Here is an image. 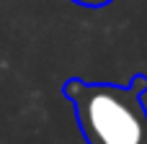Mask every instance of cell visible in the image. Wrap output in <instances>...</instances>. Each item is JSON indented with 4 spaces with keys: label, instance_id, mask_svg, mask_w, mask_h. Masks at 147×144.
I'll return each mask as SVG.
<instances>
[{
    "label": "cell",
    "instance_id": "obj_1",
    "mask_svg": "<svg viewBox=\"0 0 147 144\" xmlns=\"http://www.w3.org/2000/svg\"><path fill=\"white\" fill-rule=\"evenodd\" d=\"M147 75L137 72L129 82H88L67 77L62 95L72 103L85 144H147Z\"/></svg>",
    "mask_w": 147,
    "mask_h": 144
},
{
    "label": "cell",
    "instance_id": "obj_2",
    "mask_svg": "<svg viewBox=\"0 0 147 144\" xmlns=\"http://www.w3.org/2000/svg\"><path fill=\"white\" fill-rule=\"evenodd\" d=\"M75 5H83V8H106L111 5L114 0H72Z\"/></svg>",
    "mask_w": 147,
    "mask_h": 144
}]
</instances>
